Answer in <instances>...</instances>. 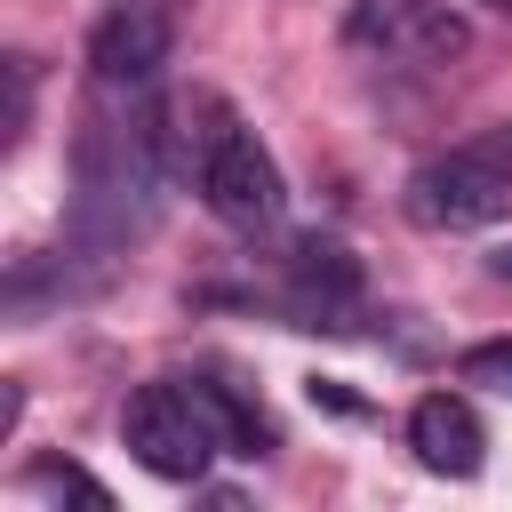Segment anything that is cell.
<instances>
[{
  "label": "cell",
  "instance_id": "5b68a950",
  "mask_svg": "<svg viewBox=\"0 0 512 512\" xmlns=\"http://www.w3.org/2000/svg\"><path fill=\"white\" fill-rule=\"evenodd\" d=\"M176 32H184L176 0H104V16L88 24V72H96V88H112V96L152 88L168 72V56H176Z\"/></svg>",
  "mask_w": 512,
  "mask_h": 512
},
{
  "label": "cell",
  "instance_id": "7c38bea8",
  "mask_svg": "<svg viewBox=\"0 0 512 512\" xmlns=\"http://www.w3.org/2000/svg\"><path fill=\"white\" fill-rule=\"evenodd\" d=\"M488 272H496V280H512V240H504V248H488Z\"/></svg>",
  "mask_w": 512,
  "mask_h": 512
},
{
  "label": "cell",
  "instance_id": "7a4b0ae2",
  "mask_svg": "<svg viewBox=\"0 0 512 512\" xmlns=\"http://www.w3.org/2000/svg\"><path fill=\"white\" fill-rule=\"evenodd\" d=\"M152 144H160V128H128V120L80 128V232L88 240L112 248L152 216V184H160Z\"/></svg>",
  "mask_w": 512,
  "mask_h": 512
},
{
  "label": "cell",
  "instance_id": "3957f363",
  "mask_svg": "<svg viewBox=\"0 0 512 512\" xmlns=\"http://www.w3.org/2000/svg\"><path fill=\"white\" fill-rule=\"evenodd\" d=\"M120 440L128 456L152 472V480H200L208 456H224V432L200 400L192 376H160V384H136L128 408H120Z\"/></svg>",
  "mask_w": 512,
  "mask_h": 512
},
{
  "label": "cell",
  "instance_id": "ba28073f",
  "mask_svg": "<svg viewBox=\"0 0 512 512\" xmlns=\"http://www.w3.org/2000/svg\"><path fill=\"white\" fill-rule=\"evenodd\" d=\"M288 272H296V312H304V328H344L336 312L360 296V264H352V248L312 232V240H296Z\"/></svg>",
  "mask_w": 512,
  "mask_h": 512
},
{
  "label": "cell",
  "instance_id": "4fadbf2b",
  "mask_svg": "<svg viewBox=\"0 0 512 512\" xmlns=\"http://www.w3.org/2000/svg\"><path fill=\"white\" fill-rule=\"evenodd\" d=\"M480 144H488V152H504V160H512V120H504V128H496V136H480Z\"/></svg>",
  "mask_w": 512,
  "mask_h": 512
},
{
  "label": "cell",
  "instance_id": "30bf717a",
  "mask_svg": "<svg viewBox=\"0 0 512 512\" xmlns=\"http://www.w3.org/2000/svg\"><path fill=\"white\" fill-rule=\"evenodd\" d=\"M40 496H80V504H112V488L96 480V472H80V464H64V456H40L32 472H24Z\"/></svg>",
  "mask_w": 512,
  "mask_h": 512
},
{
  "label": "cell",
  "instance_id": "52a82bcc",
  "mask_svg": "<svg viewBox=\"0 0 512 512\" xmlns=\"http://www.w3.org/2000/svg\"><path fill=\"white\" fill-rule=\"evenodd\" d=\"M408 448H416V464L440 472V480H472V472L488 464V432H480V416H472L464 392H424V400L408 408Z\"/></svg>",
  "mask_w": 512,
  "mask_h": 512
},
{
  "label": "cell",
  "instance_id": "277c9868",
  "mask_svg": "<svg viewBox=\"0 0 512 512\" xmlns=\"http://www.w3.org/2000/svg\"><path fill=\"white\" fill-rule=\"evenodd\" d=\"M400 208H408L416 232H480V224L512 216V160L488 152V144L440 152L400 184Z\"/></svg>",
  "mask_w": 512,
  "mask_h": 512
},
{
  "label": "cell",
  "instance_id": "8992f818",
  "mask_svg": "<svg viewBox=\"0 0 512 512\" xmlns=\"http://www.w3.org/2000/svg\"><path fill=\"white\" fill-rule=\"evenodd\" d=\"M344 40L360 56H384V64H456L472 48V24L448 0H352Z\"/></svg>",
  "mask_w": 512,
  "mask_h": 512
},
{
  "label": "cell",
  "instance_id": "8fae6325",
  "mask_svg": "<svg viewBox=\"0 0 512 512\" xmlns=\"http://www.w3.org/2000/svg\"><path fill=\"white\" fill-rule=\"evenodd\" d=\"M456 376H464V384H488V392H504V400H512V336L472 344V352L456 360Z\"/></svg>",
  "mask_w": 512,
  "mask_h": 512
},
{
  "label": "cell",
  "instance_id": "6da1fadb",
  "mask_svg": "<svg viewBox=\"0 0 512 512\" xmlns=\"http://www.w3.org/2000/svg\"><path fill=\"white\" fill-rule=\"evenodd\" d=\"M192 112H200V128H184L176 168H192V184H200V200H208L216 224L264 232V224L280 216V168H272V152L256 144V128H248L232 104L192 96Z\"/></svg>",
  "mask_w": 512,
  "mask_h": 512
},
{
  "label": "cell",
  "instance_id": "5bb4252c",
  "mask_svg": "<svg viewBox=\"0 0 512 512\" xmlns=\"http://www.w3.org/2000/svg\"><path fill=\"white\" fill-rule=\"evenodd\" d=\"M488 8H496V16H512V0H488Z\"/></svg>",
  "mask_w": 512,
  "mask_h": 512
},
{
  "label": "cell",
  "instance_id": "9c48e42d",
  "mask_svg": "<svg viewBox=\"0 0 512 512\" xmlns=\"http://www.w3.org/2000/svg\"><path fill=\"white\" fill-rule=\"evenodd\" d=\"M192 384H200V400H208V416L224 432V456H272V416L240 384H224V376H192Z\"/></svg>",
  "mask_w": 512,
  "mask_h": 512
}]
</instances>
